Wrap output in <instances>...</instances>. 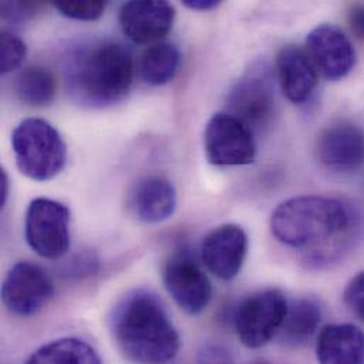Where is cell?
<instances>
[{
  "mask_svg": "<svg viewBox=\"0 0 364 364\" xmlns=\"http://www.w3.org/2000/svg\"><path fill=\"white\" fill-rule=\"evenodd\" d=\"M355 227L352 210L338 198L301 196L281 203L271 215V231L284 245L304 252L306 262H328Z\"/></svg>",
  "mask_w": 364,
  "mask_h": 364,
  "instance_id": "1",
  "label": "cell"
},
{
  "mask_svg": "<svg viewBox=\"0 0 364 364\" xmlns=\"http://www.w3.org/2000/svg\"><path fill=\"white\" fill-rule=\"evenodd\" d=\"M111 332L118 349L135 364H169L181 338L161 299L146 289L128 294L115 308Z\"/></svg>",
  "mask_w": 364,
  "mask_h": 364,
  "instance_id": "2",
  "label": "cell"
},
{
  "mask_svg": "<svg viewBox=\"0 0 364 364\" xmlns=\"http://www.w3.org/2000/svg\"><path fill=\"white\" fill-rule=\"evenodd\" d=\"M131 51L114 41L82 47L68 61L67 84L81 104L107 107L122 101L134 82Z\"/></svg>",
  "mask_w": 364,
  "mask_h": 364,
  "instance_id": "3",
  "label": "cell"
},
{
  "mask_svg": "<svg viewBox=\"0 0 364 364\" xmlns=\"http://www.w3.org/2000/svg\"><path fill=\"white\" fill-rule=\"evenodd\" d=\"M18 171L31 181L54 179L67 164V146L58 131L44 119L21 121L11 134Z\"/></svg>",
  "mask_w": 364,
  "mask_h": 364,
  "instance_id": "4",
  "label": "cell"
},
{
  "mask_svg": "<svg viewBox=\"0 0 364 364\" xmlns=\"http://www.w3.org/2000/svg\"><path fill=\"white\" fill-rule=\"evenodd\" d=\"M288 311L282 292L267 289L250 295L237 308L234 326L241 343L250 349L268 345L279 333Z\"/></svg>",
  "mask_w": 364,
  "mask_h": 364,
  "instance_id": "5",
  "label": "cell"
},
{
  "mask_svg": "<svg viewBox=\"0 0 364 364\" xmlns=\"http://www.w3.org/2000/svg\"><path fill=\"white\" fill-rule=\"evenodd\" d=\"M68 207L51 198H36L26 213L24 232L30 248L46 259H60L70 248Z\"/></svg>",
  "mask_w": 364,
  "mask_h": 364,
  "instance_id": "6",
  "label": "cell"
},
{
  "mask_svg": "<svg viewBox=\"0 0 364 364\" xmlns=\"http://www.w3.org/2000/svg\"><path fill=\"white\" fill-rule=\"evenodd\" d=\"M204 151L214 166L250 165L257 152L251 129L228 112L215 114L207 122Z\"/></svg>",
  "mask_w": 364,
  "mask_h": 364,
  "instance_id": "7",
  "label": "cell"
},
{
  "mask_svg": "<svg viewBox=\"0 0 364 364\" xmlns=\"http://www.w3.org/2000/svg\"><path fill=\"white\" fill-rule=\"evenodd\" d=\"M164 284L169 295L188 315H200L211 301L208 278L187 248L176 250L164 265Z\"/></svg>",
  "mask_w": 364,
  "mask_h": 364,
  "instance_id": "8",
  "label": "cell"
},
{
  "mask_svg": "<svg viewBox=\"0 0 364 364\" xmlns=\"http://www.w3.org/2000/svg\"><path fill=\"white\" fill-rule=\"evenodd\" d=\"M53 295L54 282L51 277L40 265L27 261L13 265L1 285L4 306L18 316L37 315Z\"/></svg>",
  "mask_w": 364,
  "mask_h": 364,
  "instance_id": "9",
  "label": "cell"
},
{
  "mask_svg": "<svg viewBox=\"0 0 364 364\" xmlns=\"http://www.w3.org/2000/svg\"><path fill=\"white\" fill-rule=\"evenodd\" d=\"M228 109L231 115L251 128L265 127L275 108L272 80L268 70L261 65L248 71L230 91Z\"/></svg>",
  "mask_w": 364,
  "mask_h": 364,
  "instance_id": "10",
  "label": "cell"
},
{
  "mask_svg": "<svg viewBox=\"0 0 364 364\" xmlns=\"http://www.w3.org/2000/svg\"><path fill=\"white\" fill-rule=\"evenodd\" d=\"M306 53L318 71L331 81L349 75L358 61L349 37L335 24H319L306 37Z\"/></svg>",
  "mask_w": 364,
  "mask_h": 364,
  "instance_id": "11",
  "label": "cell"
},
{
  "mask_svg": "<svg viewBox=\"0 0 364 364\" xmlns=\"http://www.w3.org/2000/svg\"><path fill=\"white\" fill-rule=\"evenodd\" d=\"M247 251L248 237L244 228L237 224H224L204 237L201 261L213 275L230 281L240 274Z\"/></svg>",
  "mask_w": 364,
  "mask_h": 364,
  "instance_id": "12",
  "label": "cell"
},
{
  "mask_svg": "<svg viewBox=\"0 0 364 364\" xmlns=\"http://www.w3.org/2000/svg\"><path fill=\"white\" fill-rule=\"evenodd\" d=\"M175 17V7L165 0H131L121 7L119 24L129 40L148 44L165 38Z\"/></svg>",
  "mask_w": 364,
  "mask_h": 364,
  "instance_id": "13",
  "label": "cell"
},
{
  "mask_svg": "<svg viewBox=\"0 0 364 364\" xmlns=\"http://www.w3.org/2000/svg\"><path fill=\"white\" fill-rule=\"evenodd\" d=\"M319 161L333 171H355L364 165V132L349 122L326 128L318 139Z\"/></svg>",
  "mask_w": 364,
  "mask_h": 364,
  "instance_id": "14",
  "label": "cell"
},
{
  "mask_svg": "<svg viewBox=\"0 0 364 364\" xmlns=\"http://www.w3.org/2000/svg\"><path fill=\"white\" fill-rule=\"evenodd\" d=\"M178 205L175 184L165 176L154 175L136 183L128 196L131 214L148 224L169 220Z\"/></svg>",
  "mask_w": 364,
  "mask_h": 364,
  "instance_id": "15",
  "label": "cell"
},
{
  "mask_svg": "<svg viewBox=\"0 0 364 364\" xmlns=\"http://www.w3.org/2000/svg\"><path fill=\"white\" fill-rule=\"evenodd\" d=\"M277 71L281 88L291 102L304 104L315 92L319 71L301 47L284 46L277 54Z\"/></svg>",
  "mask_w": 364,
  "mask_h": 364,
  "instance_id": "16",
  "label": "cell"
},
{
  "mask_svg": "<svg viewBox=\"0 0 364 364\" xmlns=\"http://www.w3.org/2000/svg\"><path fill=\"white\" fill-rule=\"evenodd\" d=\"M319 364H364V332L355 325H329L316 343Z\"/></svg>",
  "mask_w": 364,
  "mask_h": 364,
  "instance_id": "17",
  "label": "cell"
},
{
  "mask_svg": "<svg viewBox=\"0 0 364 364\" xmlns=\"http://www.w3.org/2000/svg\"><path fill=\"white\" fill-rule=\"evenodd\" d=\"M322 321L321 306L306 298L288 304V311L279 331L281 341L292 348L306 345L319 329Z\"/></svg>",
  "mask_w": 364,
  "mask_h": 364,
  "instance_id": "18",
  "label": "cell"
},
{
  "mask_svg": "<svg viewBox=\"0 0 364 364\" xmlns=\"http://www.w3.org/2000/svg\"><path fill=\"white\" fill-rule=\"evenodd\" d=\"M24 364H102L97 350L82 339L63 338L38 348Z\"/></svg>",
  "mask_w": 364,
  "mask_h": 364,
  "instance_id": "19",
  "label": "cell"
},
{
  "mask_svg": "<svg viewBox=\"0 0 364 364\" xmlns=\"http://www.w3.org/2000/svg\"><path fill=\"white\" fill-rule=\"evenodd\" d=\"M181 53L171 43H158L151 46L141 60V77L152 85L161 87L171 82L179 68Z\"/></svg>",
  "mask_w": 364,
  "mask_h": 364,
  "instance_id": "20",
  "label": "cell"
},
{
  "mask_svg": "<svg viewBox=\"0 0 364 364\" xmlns=\"http://www.w3.org/2000/svg\"><path fill=\"white\" fill-rule=\"evenodd\" d=\"M17 98L31 107L50 105L57 92V82L53 73L40 65L24 68L14 81Z\"/></svg>",
  "mask_w": 364,
  "mask_h": 364,
  "instance_id": "21",
  "label": "cell"
},
{
  "mask_svg": "<svg viewBox=\"0 0 364 364\" xmlns=\"http://www.w3.org/2000/svg\"><path fill=\"white\" fill-rule=\"evenodd\" d=\"M27 54L26 43L16 34L3 31L0 37V71L9 74L14 71Z\"/></svg>",
  "mask_w": 364,
  "mask_h": 364,
  "instance_id": "22",
  "label": "cell"
},
{
  "mask_svg": "<svg viewBox=\"0 0 364 364\" xmlns=\"http://www.w3.org/2000/svg\"><path fill=\"white\" fill-rule=\"evenodd\" d=\"M108 3L101 0H87V1H54V7L65 17L74 18V20H84V21H92L98 20Z\"/></svg>",
  "mask_w": 364,
  "mask_h": 364,
  "instance_id": "23",
  "label": "cell"
},
{
  "mask_svg": "<svg viewBox=\"0 0 364 364\" xmlns=\"http://www.w3.org/2000/svg\"><path fill=\"white\" fill-rule=\"evenodd\" d=\"M343 301L349 311L364 323V271L349 281L343 292Z\"/></svg>",
  "mask_w": 364,
  "mask_h": 364,
  "instance_id": "24",
  "label": "cell"
},
{
  "mask_svg": "<svg viewBox=\"0 0 364 364\" xmlns=\"http://www.w3.org/2000/svg\"><path fill=\"white\" fill-rule=\"evenodd\" d=\"M98 271V258L94 252H80L74 255L64 267V274L67 277L84 278L88 275H94Z\"/></svg>",
  "mask_w": 364,
  "mask_h": 364,
  "instance_id": "25",
  "label": "cell"
},
{
  "mask_svg": "<svg viewBox=\"0 0 364 364\" xmlns=\"http://www.w3.org/2000/svg\"><path fill=\"white\" fill-rule=\"evenodd\" d=\"M197 364H235L231 352L223 346L210 343L200 349L197 355Z\"/></svg>",
  "mask_w": 364,
  "mask_h": 364,
  "instance_id": "26",
  "label": "cell"
},
{
  "mask_svg": "<svg viewBox=\"0 0 364 364\" xmlns=\"http://www.w3.org/2000/svg\"><path fill=\"white\" fill-rule=\"evenodd\" d=\"M6 16H10L13 20H24L27 16L33 14L34 6L33 3H4L1 6Z\"/></svg>",
  "mask_w": 364,
  "mask_h": 364,
  "instance_id": "27",
  "label": "cell"
},
{
  "mask_svg": "<svg viewBox=\"0 0 364 364\" xmlns=\"http://www.w3.org/2000/svg\"><path fill=\"white\" fill-rule=\"evenodd\" d=\"M349 23H350L352 31L359 38L364 40V4H356L350 9Z\"/></svg>",
  "mask_w": 364,
  "mask_h": 364,
  "instance_id": "28",
  "label": "cell"
},
{
  "mask_svg": "<svg viewBox=\"0 0 364 364\" xmlns=\"http://www.w3.org/2000/svg\"><path fill=\"white\" fill-rule=\"evenodd\" d=\"M183 3L188 9L200 10V11L211 10V9H214V7H217L220 4L218 0H183Z\"/></svg>",
  "mask_w": 364,
  "mask_h": 364,
  "instance_id": "29",
  "label": "cell"
},
{
  "mask_svg": "<svg viewBox=\"0 0 364 364\" xmlns=\"http://www.w3.org/2000/svg\"><path fill=\"white\" fill-rule=\"evenodd\" d=\"M9 188H10V183H9V178L4 169L0 171V207L3 208L7 197H9Z\"/></svg>",
  "mask_w": 364,
  "mask_h": 364,
  "instance_id": "30",
  "label": "cell"
},
{
  "mask_svg": "<svg viewBox=\"0 0 364 364\" xmlns=\"http://www.w3.org/2000/svg\"><path fill=\"white\" fill-rule=\"evenodd\" d=\"M255 364H269V363H265V362H258V363Z\"/></svg>",
  "mask_w": 364,
  "mask_h": 364,
  "instance_id": "31",
  "label": "cell"
}]
</instances>
